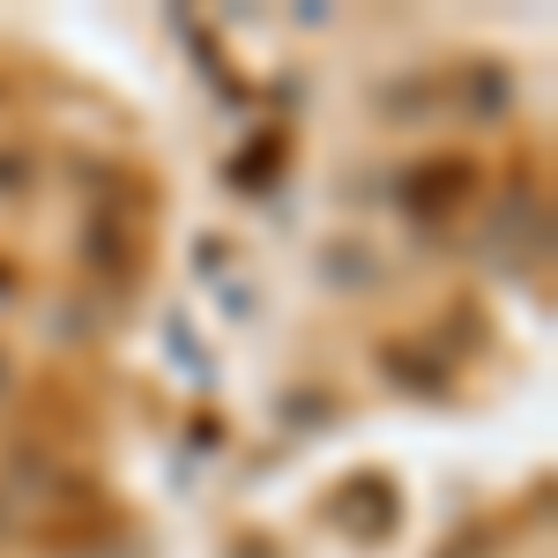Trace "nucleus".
Segmentation results:
<instances>
[{"mask_svg": "<svg viewBox=\"0 0 558 558\" xmlns=\"http://www.w3.org/2000/svg\"><path fill=\"white\" fill-rule=\"evenodd\" d=\"M470 194H476V165H470V157H432V165H417V172L402 179V209L417 216V223L454 216Z\"/></svg>", "mask_w": 558, "mask_h": 558, "instance_id": "f257e3e1", "label": "nucleus"}, {"mask_svg": "<svg viewBox=\"0 0 558 558\" xmlns=\"http://www.w3.org/2000/svg\"><path fill=\"white\" fill-rule=\"evenodd\" d=\"M350 507H365V536H387V529H395V492H387V476H357L336 514H350Z\"/></svg>", "mask_w": 558, "mask_h": 558, "instance_id": "f03ea898", "label": "nucleus"}, {"mask_svg": "<svg viewBox=\"0 0 558 558\" xmlns=\"http://www.w3.org/2000/svg\"><path fill=\"white\" fill-rule=\"evenodd\" d=\"M276 149H283V142H276V134H260L254 149L239 157V179H246V194H260V179H268V165H276Z\"/></svg>", "mask_w": 558, "mask_h": 558, "instance_id": "7ed1b4c3", "label": "nucleus"}, {"mask_svg": "<svg viewBox=\"0 0 558 558\" xmlns=\"http://www.w3.org/2000/svg\"><path fill=\"white\" fill-rule=\"evenodd\" d=\"M439 558H492V536H484V529H470V536H454Z\"/></svg>", "mask_w": 558, "mask_h": 558, "instance_id": "20e7f679", "label": "nucleus"}, {"mask_svg": "<svg viewBox=\"0 0 558 558\" xmlns=\"http://www.w3.org/2000/svg\"><path fill=\"white\" fill-rule=\"evenodd\" d=\"M0 387H8V357H0Z\"/></svg>", "mask_w": 558, "mask_h": 558, "instance_id": "39448f33", "label": "nucleus"}]
</instances>
